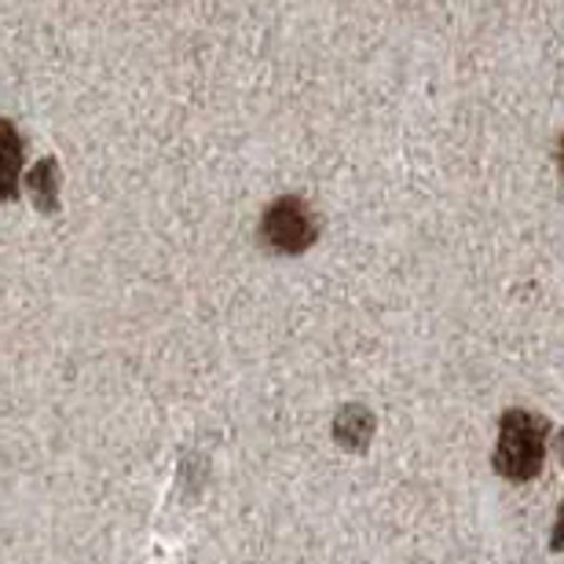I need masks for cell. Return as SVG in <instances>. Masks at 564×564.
<instances>
[{
    "label": "cell",
    "instance_id": "cell-3",
    "mask_svg": "<svg viewBox=\"0 0 564 564\" xmlns=\"http://www.w3.org/2000/svg\"><path fill=\"white\" fill-rule=\"evenodd\" d=\"M22 162H26V143H22L15 121L0 118V202L19 198Z\"/></svg>",
    "mask_w": 564,
    "mask_h": 564
},
{
    "label": "cell",
    "instance_id": "cell-1",
    "mask_svg": "<svg viewBox=\"0 0 564 564\" xmlns=\"http://www.w3.org/2000/svg\"><path fill=\"white\" fill-rule=\"evenodd\" d=\"M546 436H550V425L543 419H535V414H528V411L506 414L502 433H499V451H495V466H499L502 477L532 480L535 473L543 469Z\"/></svg>",
    "mask_w": 564,
    "mask_h": 564
},
{
    "label": "cell",
    "instance_id": "cell-5",
    "mask_svg": "<svg viewBox=\"0 0 564 564\" xmlns=\"http://www.w3.org/2000/svg\"><path fill=\"white\" fill-rule=\"evenodd\" d=\"M334 436L345 451H364L375 436V419L364 408H345L334 422Z\"/></svg>",
    "mask_w": 564,
    "mask_h": 564
},
{
    "label": "cell",
    "instance_id": "cell-2",
    "mask_svg": "<svg viewBox=\"0 0 564 564\" xmlns=\"http://www.w3.org/2000/svg\"><path fill=\"white\" fill-rule=\"evenodd\" d=\"M315 239H319V220H315L308 202L297 195H282L261 213L264 250L282 253V257H297L304 250H312Z\"/></svg>",
    "mask_w": 564,
    "mask_h": 564
},
{
    "label": "cell",
    "instance_id": "cell-4",
    "mask_svg": "<svg viewBox=\"0 0 564 564\" xmlns=\"http://www.w3.org/2000/svg\"><path fill=\"white\" fill-rule=\"evenodd\" d=\"M26 187L33 195V206L41 213H59V162H55V158H41V162L30 169Z\"/></svg>",
    "mask_w": 564,
    "mask_h": 564
}]
</instances>
